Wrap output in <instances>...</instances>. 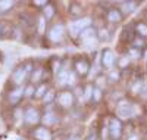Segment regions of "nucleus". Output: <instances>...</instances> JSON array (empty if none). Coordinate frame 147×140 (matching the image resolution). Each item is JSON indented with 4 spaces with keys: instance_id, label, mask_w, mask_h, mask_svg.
Listing matches in <instances>:
<instances>
[{
    "instance_id": "nucleus-1",
    "label": "nucleus",
    "mask_w": 147,
    "mask_h": 140,
    "mask_svg": "<svg viewBox=\"0 0 147 140\" xmlns=\"http://www.w3.org/2000/svg\"><path fill=\"white\" fill-rule=\"evenodd\" d=\"M90 22H91L90 18H81V19H78V21H74V22L69 25V33H71V35H80L85 28L90 27Z\"/></svg>"
},
{
    "instance_id": "nucleus-2",
    "label": "nucleus",
    "mask_w": 147,
    "mask_h": 140,
    "mask_svg": "<svg viewBox=\"0 0 147 140\" xmlns=\"http://www.w3.org/2000/svg\"><path fill=\"white\" fill-rule=\"evenodd\" d=\"M116 113L119 118H129L132 115H136V106L131 105V103H127V102H119L118 103V108H116Z\"/></svg>"
},
{
    "instance_id": "nucleus-3",
    "label": "nucleus",
    "mask_w": 147,
    "mask_h": 140,
    "mask_svg": "<svg viewBox=\"0 0 147 140\" xmlns=\"http://www.w3.org/2000/svg\"><path fill=\"white\" fill-rule=\"evenodd\" d=\"M47 35H49V39H50L53 43H60V41L63 40V35H65V27H63V24L53 25Z\"/></svg>"
},
{
    "instance_id": "nucleus-4",
    "label": "nucleus",
    "mask_w": 147,
    "mask_h": 140,
    "mask_svg": "<svg viewBox=\"0 0 147 140\" xmlns=\"http://www.w3.org/2000/svg\"><path fill=\"white\" fill-rule=\"evenodd\" d=\"M74 94L71 92H62V93H59L56 100H57V103L62 106V108H71L74 105Z\"/></svg>"
},
{
    "instance_id": "nucleus-5",
    "label": "nucleus",
    "mask_w": 147,
    "mask_h": 140,
    "mask_svg": "<svg viewBox=\"0 0 147 140\" xmlns=\"http://www.w3.org/2000/svg\"><path fill=\"white\" fill-rule=\"evenodd\" d=\"M109 131H110V139L119 140V137L122 134V124L118 118H112L110 125H109Z\"/></svg>"
},
{
    "instance_id": "nucleus-6",
    "label": "nucleus",
    "mask_w": 147,
    "mask_h": 140,
    "mask_svg": "<svg viewBox=\"0 0 147 140\" xmlns=\"http://www.w3.org/2000/svg\"><path fill=\"white\" fill-rule=\"evenodd\" d=\"M24 120H25V122L28 125H34V124H37L40 121V113H38V111H37L35 108L30 106L25 111V113H24Z\"/></svg>"
},
{
    "instance_id": "nucleus-7",
    "label": "nucleus",
    "mask_w": 147,
    "mask_h": 140,
    "mask_svg": "<svg viewBox=\"0 0 147 140\" xmlns=\"http://www.w3.org/2000/svg\"><path fill=\"white\" fill-rule=\"evenodd\" d=\"M35 140H53L52 131L47 128V127H37L32 133Z\"/></svg>"
},
{
    "instance_id": "nucleus-8",
    "label": "nucleus",
    "mask_w": 147,
    "mask_h": 140,
    "mask_svg": "<svg viewBox=\"0 0 147 140\" xmlns=\"http://www.w3.org/2000/svg\"><path fill=\"white\" fill-rule=\"evenodd\" d=\"M102 62H103V65L109 69H112L113 65H115V55L113 52L110 49H106L105 52L102 53Z\"/></svg>"
},
{
    "instance_id": "nucleus-9",
    "label": "nucleus",
    "mask_w": 147,
    "mask_h": 140,
    "mask_svg": "<svg viewBox=\"0 0 147 140\" xmlns=\"http://www.w3.org/2000/svg\"><path fill=\"white\" fill-rule=\"evenodd\" d=\"M24 88H15V90H12V92H9V94H7V99H9V103L10 105H16V103H19V100L22 99V96H24Z\"/></svg>"
},
{
    "instance_id": "nucleus-10",
    "label": "nucleus",
    "mask_w": 147,
    "mask_h": 140,
    "mask_svg": "<svg viewBox=\"0 0 147 140\" xmlns=\"http://www.w3.org/2000/svg\"><path fill=\"white\" fill-rule=\"evenodd\" d=\"M88 69H90V63H88V60L85 58H81V59H78L75 62V71L80 75H85L88 72Z\"/></svg>"
},
{
    "instance_id": "nucleus-11",
    "label": "nucleus",
    "mask_w": 147,
    "mask_h": 140,
    "mask_svg": "<svg viewBox=\"0 0 147 140\" xmlns=\"http://www.w3.org/2000/svg\"><path fill=\"white\" fill-rule=\"evenodd\" d=\"M25 77H27V71H25V68H24V65L16 68L13 71V74H12V80H13L15 84H21L24 80H25Z\"/></svg>"
},
{
    "instance_id": "nucleus-12",
    "label": "nucleus",
    "mask_w": 147,
    "mask_h": 140,
    "mask_svg": "<svg viewBox=\"0 0 147 140\" xmlns=\"http://www.w3.org/2000/svg\"><path fill=\"white\" fill-rule=\"evenodd\" d=\"M107 21L109 22H112V24H118L122 21V14H121V10L119 9H110L107 12Z\"/></svg>"
},
{
    "instance_id": "nucleus-13",
    "label": "nucleus",
    "mask_w": 147,
    "mask_h": 140,
    "mask_svg": "<svg viewBox=\"0 0 147 140\" xmlns=\"http://www.w3.org/2000/svg\"><path fill=\"white\" fill-rule=\"evenodd\" d=\"M78 37H80V40H81V41L88 40V39H91V37H96V30L91 28V27H88V28H85Z\"/></svg>"
},
{
    "instance_id": "nucleus-14",
    "label": "nucleus",
    "mask_w": 147,
    "mask_h": 140,
    "mask_svg": "<svg viewBox=\"0 0 147 140\" xmlns=\"http://www.w3.org/2000/svg\"><path fill=\"white\" fill-rule=\"evenodd\" d=\"M43 122H44L46 125H53V124L57 122V117L55 115V113L49 112V113H46V115L43 117Z\"/></svg>"
},
{
    "instance_id": "nucleus-15",
    "label": "nucleus",
    "mask_w": 147,
    "mask_h": 140,
    "mask_svg": "<svg viewBox=\"0 0 147 140\" xmlns=\"http://www.w3.org/2000/svg\"><path fill=\"white\" fill-rule=\"evenodd\" d=\"M13 2H10V0H0V14H5V12L10 10L13 7Z\"/></svg>"
},
{
    "instance_id": "nucleus-16",
    "label": "nucleus",
    "mask_w": 147,
    "mask_h": 140,
    "mask_svg": "<svg viewBox=\"0 0 147 140\" xmlns=\"http://www.w3.org/2000/svg\"><path fill=\"white\" fill-rule=\"evenodd\" d=\"M10 31H12V28H10V25H9V24H6V22H0V39H3V37L12 34Z\"/></svg>"
},
{
    "instance_id": "nucleus-17",
    "label": "nucleus",
    "mask_w": 147,
    "mask_h": 140,
    "mask_svg": "<svg viewBox=\"0 0 147 140\" xmlns=\"http://www.w3.org/2000/svg\"><path fill=\"white\" fill-rule=\"evenodd\" d=\"M69 14H71L72 16H80V15L82 14V7H81L80 5H77V3H72L71 7H69Z\"/></svg>"
},
{
    "instance_id": "nucleus-18",
    "label": "nucleus",
    "mask_w": 147,
    "mask_h": 140,
    "mask_svg": "<svg viewBox=\"0 0 147 140\" xmlns=\"http://www.w3.org/2000/svg\"><path fill=\"white\" fill-rule=\"evenodd\" d=\"M55 6L52 5V3H49L46 7H44V18L46 19H52L53 18V15H55Z\"/></svg>"
},
{
    "instance_id": "nucleus-19",
    "label": "nucleus",
    "mask_w": 147,
    "mask_h": 140,
    "mask_svg": "<svg viewBox=\"0 0 147 140\" xmlns=\"http://www.w3.org/2000/svg\"><path fill=\"white\" fill-rule=\"evenodd\" d=\"M97 39H99L100 41H109L110 40V34L106 28H102L99 33H97Z\"/></svg>"
},
{
    "instance_id": "nucleus-20",
    "label": "nucleus",
    "mask_w": 147,
    "mask_h": 140,
    "mask_svg": "<svg viewBox=\"0 0 147 140\" xmlns=\"http://www.w3.org/2000/svg\"><path fill=\"white\" fill-rule=\"evenodd\" d=\"M137 33H138L140 35L146 37V35H147V24H144V22H138V24H137Z\"/></svg>"
},
{
    "instance_id": "nucleus-21",
    "label": "nucleus",
    "mask_w": 147,
    "mask_h": 140,
    "mask_svg": "<svg viewBox=\"0 0 147 140\" xmlns=\"http://www.w3.org/2000/svg\"><path fill=\"white\" fill-rule=\"evenodd\" d=\"M43 75H44V71H43L41 68L35 69V71L32 72V83H37V81H40Z\"/></svg>"
},
{
    "instance_id": "nucleus-22",
    "label": "nucleus",
    "mask_w": 147,
    "mask_h": 140,
    "mask_svg": "<svg viewBox=\"0 0 147 140\" xmlns=\"http://www.w3.org/2000/svg\"><path fill=\"white\" fill-rule=\"evenodd\" d=\"M136 2H127V3H124L122 6H124V14H131V12L134 10V7H136Z\"/></svg>"
},
{
    "instance_id": "nucleus-23",
    "label": "nucleus",
    "mask_w": 147,
    "mask_h": 140,
    "mask_svg": "<svg viewBox=\"0 0 147 140\" xmlns=\"http://www.w3.org/2000/svg\"><path fill=\"white\" fill-rule=\"evenodd\" d=\"M47 93V87H46V84H41L38 88L35 90V97H44V94Z\"/></svg>"
},
{
    "instance_id": "nucleus-24",
    "label": "nucleus",
    "mask_w": 147,
    "mask_h": 140,
    "mask_svg": "<svg viewBox=\"0 0 147 140\" xmlns=\"http://www.w3.org/2000/svg\"><path fill=\"white\" fill-rule=\"evenodd\" d=\"M56 97V94H55V92L53 90H47V93L44 94V102H46V103H52V102H53V99Z\"/></svg>"
},
{
    "instance_id": "nucleus-25",
    "label": "nucleus",
    "mask_w": 147,
    "mask_h": 140,
    "mask_svg": "<svg viewBox=\"0 0 147 140\" xmlns=\"http://www.w3.org/2000/svg\"><path fill=\"white\" fill-rule=\"evenodd\" d=\"M128 63H129V58H128V56H122V58L118 60V67H119V68H127Z\"/></svg>"
},
{
    "instance_id": "nucleus-26",
    "label": "nucleus",
    "mask_w": 147,
    "mask_h": 140,
    "mask_svg": "<svg viewBox=\"0 0 147 140\" xmlns=\"http://www.w3.org/2000/svg\"><path fill=\"white\" fill-rule=\"evenodd\" d=\"M34 92H35L34 86H32V84H30V86L25 88V92H24V96H27V97H30V96H34V94H35Z\"/></svg>"
},
{
    "instance_id": "nucleus-27",
    "label": "nucleus",
    "mask_w": 147,
    "mask_h": 140,
    "mask_svg": "<svg viewBox=\"0 0 147 140\" xmlns=\"http://www.w3.org/2000/svg\"><path fill=\"white\" fill-rule=\"evenodd\" d=\"M93 86H87V88H85V93H84V97H85V100H88L90 97H93Z\"/></svg>"
},
{
    "instance_id": "nucleus-28",
    "label": "nucleus",
    "mask_w": 147,
    "mask_h": 140,
    "mask_svg": "<svg viewBox=\"0 0 147 140\" xmlns=\"http://www.w3.org/2000/svg\"><path fill=\"white\" fill-rule=\"evenodd\" d=\"M96 43H97V39H96V37H91V39L82 41V44H84V46H87V47H91V46H94Z\"/></svg>"
},
{
    "instance_id": "nucleus-29",
    "label": "nucleus",
    "mask_w": 147,
    "mask_h": 140,
    "mask_svg": "<svg viewBox=\"0 0 147 140\" xmlns=\"http://www.w3.org/2000/svg\"><path fill=\"white\" fill-rule=\"evenodd\" d=\"M93 97H94V102L100 100V97H102V90H100V88H94V90H93Z\"/></svg>"
},
{
    "instance_id": "nucleus-30",
    "label": "nucleus",
    "mask_w": 147,
    "mask_h": 140,
    "mask_svg": "<svg viewBox=\"0 0 147 140\" xmlns=\"http://www.w3.org/2000/svg\"><path fill=\"white\" fill-rule=\"evenodd\" d=\"M44 24H46V18L43 16V18H40V21H38V33H40V34L44 33Z\"/></svg>"
},
{
    "instance_id": "nucleus-31",
    "label": "nucleus",
    "mask_w": 147,
    "mask_h": 140,
    "mask_svg": "<svg viewBox=\"0 0 147 140\" xmlns=\"http://www.w3.org/2000/svg\"><path fill=\"white\" fill-rule=\"evenodd\" d=\"M110 136V131H109V127H105V128H102V140H107Z\"/></svg>"
},
{
    "instance_id": "nucleus-32",
    "label": "nucleus",
    "mask_w": 147,
    "mask_h": 140,
    "mask_svg": "<svg viewBox=\"0 0 147 140\" xmlns=\"http://www.w3.org/2000/svg\"><path fill=\"white\" fill-rule=\"evenodd\" d=\"M109 78L112 80V81H118V80H119V72H116V71H110Z\"/></svg>"
},
{
    "instance_id": "nucleus-33",
    "label": "nucleus",
    "mask_w": 147,
    "mask_h": 140,
    "mask_svg": "<svg viewBox=\"0 0 147 140\" xmlns=\"http://www.w3.org/2000/svg\"><path fill=\"white\" fill-rule=\"evenodd\" d=\"M129 53L132 55V58H140V56H141V53H140L138 49H129Z\"/></svg>"
},
{
    "instance_id": "nucleus-34",
    "label": "nucleus",
    "mask_w": 147,
    "mask_h": 140,
    "mask_svg": "<svg viewBox=\"0 0 147 140\" xmlns=\"http://www.w3.org/2000/svg\"><path fill=\"white\" fill-rule=\"evenodd\" d=\"M24 68H25V71H27V72L32 71V63H31V62H27L25 65H24Z\"/></svg>"
},
{
    "instance_id": "nucleus-35",
    "label": "nucleus",
    "mask_w": 147,
    "mask_h": 140,
    "mask_svg": "<svg viewBox=\"0 0 147 140\" xmlns=\"http://www.w3.org/2000/svg\"><path fill=\"white\" fill-rule=\"evenodd\" d=\"M143 44H144V41H143L141 39H140V40H134V46H136L137 49H138V47H141Z\"/></svg>"
},
{
    "instance_id": "nucleus-36",
    "label": "nucleus",
    "mask_w": 147,
    "mask_h": 140,
    "mask_svg": "<svg viewBox=\"0 0 147 140\" xmlns=\"http://www.w3.org/2000/svg\"><path fill=\"white\" fill-rule=\"evenodd\" d=\"M34 5H35V6H44V7H46L49 3H47V2H34Z\"/></svg>"
},
{
    "instance_id": "nucleus-37",
    "label": "nucleus",
    "mask_w": 147,
    "mask_h": 140,
    "mask_svg": "<svg viewBox=\"0 0 147 140\" xmlns=\"http://www.w3.org/2000/svg\"><path fill=\"white\" fill-rule=\"evenodd\" d=\"M87 140H96V134H94V133H91V134H88V137H87Z\"/></svg>"
},
{
    "instance_id": "nucleus-38",
    "label": "nucleus",
    "mask_w": 147,
    "mask_h": 140,
    "mask_svg": "<svg viewBox=\"0 0 147 140\" xmlns=\"http://www.w3.org/2000/svg\"><path fill=\"white\" fill-rule=\"evenodd\" d=\"M75 93H77L78 96H80V94H82V88H81V87H77V90H75Z\"/></svg>"
},
{
    "instance_id": "nucleus-39",
    "label": "nucleus",
    "mask_w": 147,
    "mask_h": 140,
    "mask_svg": "<svg viewBox=\"0 0 147 140\" xmlns=\"http://www.w3.org/2000/svg\"><path fill=\"white\" fill-rule=\"evenodd\" d=\"M68 140H78L77 137H71V139H68Z\"/></svg>"
},
{
    "instance_id": "nucleus-40",
    "label": "nucleus",
    "mask_w": 147,
    "mask_h": 140,
    "mask_svg": "<svg viewBox=\"0 0 147 140\" xmlns=\"http://www.w3.org/2000/svg\"><path fill=\"white\" fill-rule=\"evenodd\" d=\"M146 60H147V52H146Z\"/></svg>"
}]
</instances>
